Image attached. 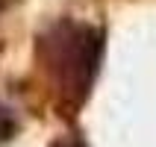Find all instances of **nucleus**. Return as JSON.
Returning <instances> with one entry per match:
<instances>
[{
	"label": "nucleus",
	"mask_w": 156,
	"mask_h": 147,
	"mask_svg": "<svg viewBox=\"0 0 156 147\" xmlns=\"http://www.w3.org/2000/svg\"><path fill=\"white\" fill-rule=\"evenodd\" d=\"M56 147H83V144H74V141H62V144H56Z\"/></svg>",
	"instance_id": "f03ea898"
},
{
	"label": "nucleus",
	"mask_w": 156,
	"mask_h": 147,
	"mask_svg": "<svg viewBox=\"0 0 156 147\" xmlns=\"http://www.w3.org/2000/svg\"><path fill=\"white\" fill-rule=\"evenodd\" d=\"M103 38L88 24H59L47 35V62L68 103H80L91 88Z\"/></svg>",
	"instance_id": "f257e3e1"
}]
</instances>
